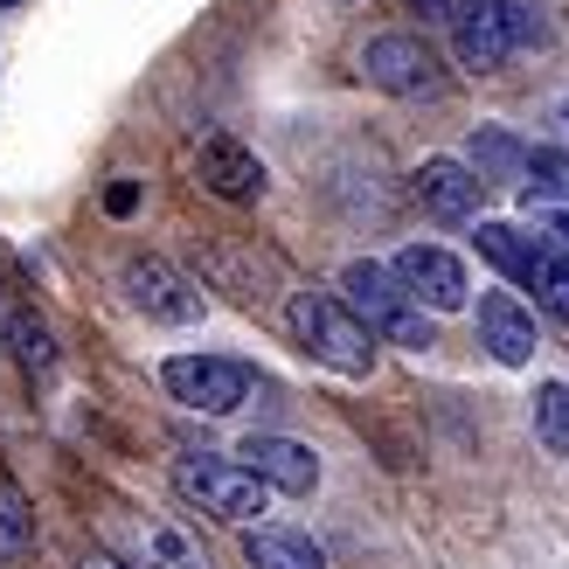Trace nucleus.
I'll list each match as a JSON object with an SVG mask.
<instances>
[{
	"instance_id": "obj_23",
	"label": "nucleus",
	"mask_w": 569,
	"mask_h": 569,
	"mask_svg": "<svg viewBox=\"0 0 569 569\" xmlns=\"http://www.w3.org/2000/svg\"><path fill=\"white\" fill-rule=\"evenodd\" d=\"M410 8H423V14H438V0H410Z\"/></svg>"
},
{
	"instance_id": "obj_21",
	"label": "nucleus",
	"mask_w": 569,
	"mask_h": 569,
	"mask_svg": "<svg viewBox=\"0 0 569 569\" xmlns=\"http://www.w3.org/2000/svg\"><path fill=\"white\" fill-rule=\"evenodd\" d=\"M139 209V181H111L104 188V216H132Z\"/></svg>"
},
{
	"instance_id": "obj_15",
	"label": "nucleus",
	"mask_w": 569,
	"mask_h": 569,
	"mask_svg": "<svg viewBox=\"0 0 569 569\" xmlns=\"http://www.w3.org/2000/svg\"><path fill=\"white\" fill-rule=\"evenodd\" d=\"M147 569H216L202 535H188L181 521H147Z\"/></svg>"
},
{
	"instance_id": "obj_19",
	"label": "nucleus",
	"mask_w": 569,
	"mask_h": 569,
	"mask_svg": "<svg viewBox=\"0 0 569 569\" xmlns=\"http://www.w3.org/2000/svg\"><path fill=\"white\" fill-rule=\"evenodd\" d=\"M535 431L549 451H569V382H542L535 389Z\"/></svg>"
},
{
	"instance_id": "obj_10",
	"label": "nucleus",
	"mask_w": 569,
	"mask_h": 569,
	"mask_svg": "<svg viewBox=\"0 0 569 569\" xmlns=\"http://www.w3.org/2000/svg\"><path fill=\"white\" fill-rule=\"evenodd\" d=\"M194 174H202V188L222 194V202H258L264 194V160L250 153L243 139H230V132L194 139Z\"/></svg>"
},
{
	"instance_id": "obj_5",
	"label": "nucleus",
	"mask_w": 569,
	"mask_h": 569,
	"mask_svg": "<svg viewBox=\"0 0 569 569\" xmlns=\"http://www.w3.org/2000/svg\"><path fill=\"white\" fill-rule=\"evenodd\" d=\"M174 487L188 500H202L222 521H258L264 500H271V487L243 459H216V451H188V459H174Z\"/></svg>"
},
{
	"instance_id": "obj_4",
	"label": "nucleus",
	"mask_w": 569,
	"mask_h": 569,
	"mask_svg": "<svg viewBox=\"0 0 569 569\" xmlns=\"http://www.w3.org/2000/svg\"><path fill=\"white\" fill-rule=\"evenodd\" d=\"M472 243H479V258H487L493 271H507L515 284H528L535 306L556 312V320L569 327V258H562L549 237H521V230H507V222H479L472 216Z\"/></svg>"
},
{
	"instance_id": "obj_2",
	"label": "nucleus",
	"mask_w": 569,
	"mask_h": 569,
	"mask_svg": "<svg viewBox=\"0 0 569 569\" xmlns=\"http://www.w3.org/2000/svg\"><path fill=\"white\" fill-rule=\"evenodd\" d=\"M284 327H292V340L312 361H327L333 376H368V368H376V333H368V320L340 292H292Z\"/></svg>"
},
{
	"instance_id": "obj_8",
	"label": "nucleus",
	"mask_w": 569,
	"mask_h": 569,
	"mask_svg": "<svg viewBox=\"0 0 569 569\" xmlns=\"http://www.w3.org/2000/svg\"><path fill=\"white\" fill-rule=\"evenodd\" d=\"M361 77L376 83V91H389V98H438L445 91L438 56L423 49L417 36H376L361 49Z\"/></svg>"
},
{
	"instance_id": "obj_22",
	"label": "nucleus",
	"mask_w": 569,
	"mask_h": 569,
	"mask_svg": "<svg viewBox=\"0 0 569 569\" xmlns=\"http://www.w3.org/2000/svg\"><path fill=\"white\" fill-rule=\"evenodd\" d=\"M549 237H556V243L569 250V209H556V216H549Z\"/></svg>"
},
{
	"instance_id": "obj_1",
	"label": "nucleus",
	"mask_w": 569,
	"mask_h": 569,
	"mask_svg": "<svg viewBox=\"0 0 569 569\" xmlns=\"http://www.w3.org/2000/svg\"><path fill=\"white\" fill-rule=\"evenodd\" d=\"M438 21H445V42L459 56V70L472 77H493L521 49L549 42L542 8H528V0H438Z\"/></svg>"
},
{
	"instance_id": "obj_13",
	"label": "nucleus",
	"mask_w": 569,
	"mask_h": 569,
	"mask_svg": "<svg viewBox=\"0 0 569 569\" xmlns=\"http://www.w3.org/2000/svg\"><path fill=\"white\" fill-rule=\"evenodd\" d=\"M243 466L258 472L271 493H312L320 487V459H312V445H299V438H250Z\"/></svg>"
},
{
	"instance_id": "obj_6",
	"label": "nucleus",
	"mask_w": 569,
	"mask_h": 569,
	"mask_svg": "<svg viewBox=\"0 0 569 569\" xmlns=\"http://www.w3.org/2000/svg\"><path fill=\"white\" fill-rule=\"evenodd\" d=\"M160 382L174 403L188 410H202V417H230L243 410V396H250V368L230 361V355H174L160 368Z\"/></svg>"
},
{
	"instance_id": "obj_20",
	"label": "nucleus",
	"mask_w": 569,
	"mask_h": 569,
	"mask_svg": "<svg viewBox=\"0 0 569 569\" xmlns=\"http://www.w3.org/2000/svg\"><path fill=\"white\" fill-rule=\"evenodd\" d=\"M28 542H36V515H28V500L0 479V556H28Z\"/></svg>"
},
{
	"instance_id": "obj_7",
	"label": "nucleus",
	"mask_w": 569,
	"mask_h": 569,
	"mask_svg": "<svg viewBox=\"0 0 569 569\" xmlns=\"http://www.w3.org/2000/svg\"><path fill=\"white\" fill-rule=\"evenodd\" d=\"M119 284H126V299L147 312V320H160V327H194V320H202V292H194L167 258H153V250L126 258Z\"/></svg>"
},
{
	"instance_id": "obj_17",
	"label": "nucleus",
	"mask_w": 569,
	"mask_h": 569,
	"mask_svg": "<svg viewBox=\"0 0 569 569\" xmlns=\"http://www.w3.org/2000/svg\"><path fill=\"white\" fill-rule=\"evenodd\" d=\"M521 194L528 202H569V153L562 147H528Z\"/></svg>"
},
{
	"instance_id": "obj_24",
	"label": "nucleus",
	"mask_w": 569,
	"mask_h": 569,
	"mask_svg": "<svg viewBox=\"0 0 569 569\" xmlns=\"http://www.w3.org/2000/svg\"><path fill=\"white\" fill-rule=\"evenodd\" d=\"M0 8H14V0H0Z\"/></svg>"
},
{
	"instance_id": "obj_9",
	"label": "nucleus",
	"mask_w": 569,
	"mask_h": 569,
	"mask_svg": "<svg viewBox=\"0 0 569 569\" xmlns=\"http://www.w3.org/2000/svg\"><path fill=\"white\" fill-rule=\"evenodd\" d=\"M389 271L410 284V299H417L423 312H459L466 292H472V284H466V264L451 258V250H438V243H403Z\"/></svg>"
},
{
	"instance_id": "obj_16",
	"label": "nucleus",
	"mask_w": 569,
	"mask_h": 569,
	"mask_svg": "<svg viewBox=\"0 0 569 569\" xmlns=\"http://www.w3.org/2000/svg\"><path fill=\"white\" fill-rule=\"evenodd\" d=\"M521 167H528V147L515 132H500V126L472 132V174L479 181H521Z\"/></svg>"
},
{
	"instance_id": "obj_11",
	"label": "nucleus",
	"mask_w": 569,
	"mask_h": 569,
	"mask_svg": "<svg viewBox=\"0 0 569 569\" xmlns=\"http://www.w3.org/2000/svg\"><path fill=\"white\" fill-rule=\"evenodd\" d=\"M410 194H417V209L438 216V222H472L479 202H487V181H479L466 160H423L410 174Z\"/></svg>"
},
{
	"instance_id": "obj_18",
	"label": "nucleus",
	"mask_w": 569,
	"mask_h": 569,
	"mask_svg": "<svg viewBox=\"0 0 569 569\" xmlns=\"http://www.w3.org/2000/svg\"><path fill=\"white\" fill-rule=\"evenodd\" d=\"M8 340H14V355H21L28 376H49V368H56V340H49V327H42L28 306L8 312Z\"/></svg>"
},
{
	"instance_id": "obj_12",
	"label": "nucleus",
	"mask_w": 569,
	"mask_h": 569,
	"mask_svg": "<svg viewBox=\"0 0 569 569\" xmlns=\"http://www.w3.org/2000/svg\"><path fill=\"white\" fill-rule=\"evenodd\" d=\"M479 348H487L500 368H528L542 333H535V312L515 299V292H487L479 299Z\"/></svg>"
},
{
	"instance_id": "obj_3",
	"label": "nucleus",
	"mask_w": 569,
	"mask_h": 569,
	"mask_svg": "<svg viewBox=\"0 0 569 569\" xmlns=\"http://www.w3.org/2000/svg\"><path fill=\"white\" fill-rule=\"evenodd\" d=\"M340 299H348L361 320H368V333L376 340H389V348H410V355H423V348H438V333H431V312H423L417 299H410V284L396 278L389 264H376V258H355L348 271H340Z\"/></svg>"
},
{
	"instance_id": "obj_14",
	"label": "nucleus",
	"mask_w": 569,
	"mask_h": 569,
	"mask_svg": "<svg viewBox=\"0 0 569 569\" xmlns=\"http://www.w3.org/2000/svg\"><path fill=\"white\" fill-rule=\"evenodd\" d=\"M243 556H250V569H327V556L292 528H250Z\"/></svg>"
}]
</instances>
